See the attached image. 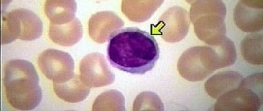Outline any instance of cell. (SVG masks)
<instances>
[{
	"label": "cell",
	"mask_w": 263,
	"mask_h": 111,
	"mask_svg": "<svg viewBox=\"0 0 263 111\" xmlns=\"http://www.w3.org/2000/svg\"><path fill=\"white\" fill-rule=\"evenodd\" d=\"M107 56L116 69L130 74L144 75L156 65L160 47L148 32L128 27L117 32L109 39Z\"/></svg>",
	"instance_id": "6da1fadb"
},
{
	"label": "cell",
	"mask_w": 263,
	"mask_h": 111,
	"mask_svg": "<svg viewBox=\"0 0 263 111\" xmlns=\"http://www.w3.org/2000/svg\"><path fill=\"white\" fill-rule=\"evenodd\" d=\"M4 84L7 102L18 110H32L43 94L35 68L25 60H11L4 66Z\"/></svg>",
	"instance_id": "7a4b0ae2"
},
{
	"label": "cell",
	"mask_w": 263,
	"mask_h": 111,
	"mask_svg": "<svg viewBox=\"0 0 263 111\" xmlns=\"http://www.w3.org/2000/svg\"><path fill=\"white\" fill-rule=\"evenodd\" d=\"M189 18L198 38L208 46L217 45L226 37V5L222 1H194Z\"/></svg>",
	"instance_id": "3957f363"
},
{
	"label": "cell",
	"mask_w": 263,
	"mask_h": 111,
	"mask_svg": "<svg viewBox=\"0 0 263 111\" xmlns=\"http://www.w3.org/2000/svg\"><path fill=\"white\" fill-rule=\"evenodd\" d=\"M1 30V42L5 45L17 39L34 41L40 38L43 26L37 14L27 9L18 8L3 14Z\"/></svg>",
	"instance_id": "277c9868"
},
{
	"label": "cell",
	"mask_w": 263,
	"mask_h": 111,
	"mask_svg": "<svg viewBox=\"0 0 263 111\" xmlns=\"http://www.w3.org/2000/svg\"><path fill=\"white\" fill-rule=\"evenodd\" d=\"M177 69L183 79L190 82L202 81L219 69V61L212 46H196L183 52Z\"/></svg>",
	"instance_id": "5b68a950"
},
{
	"label": "cell",
	"mask_w": 263,
	"mask_h": 111,
	"mask_svg": "<svg viewBox=\"0 0 263 111\" xmlns=\"http://www.w3.org/2000/svg\"><path fill=\"white\" fill-rule=\"evenodd\" d=\"M190 24L187 10L180 7H171L162 14L156 25H151L152 35L161 36L167 42H179L187 36Z\"/></svg>",
	"instance_id": "8992f818"
},
{
	"label": "cell",
	"mask_w": 263,
	"mask_h": 111,
	"mask_svg": "<svg viewBox=\"0 0 263 111\" xmlns=\"http://www.w3.org/2000/svg\"><path fill=\"white\" fill-rule=\"evenodd\" d=\"M42 73L53 83L66 81L74 75V61L66 52L49 49L40 55L37 59Z\"/></svg>",
	"instance_id": "52a82bcc"
},
{
	"label": "cell",
	"mask_w": 263,
	"mask_h": 111,
	"mask_svg": "<svg viewBox=\"0 0 263 111\" xmlns=\"http://www.w3.org/2000/svg\"><path fill=\"white\" fill-rule=\"evenodd\" d=\"M262 94L243 85L221 95L214 106L216 111H258L262 106Z\"/></svg>",
	"instance_id": "ba28073f"
},
{
	"label": "cell",
	"mask_w": 263,
	"mask_h": 111,
	"mask_svg": "<svg viewBox=\"0 0 263 111\" xmlns=\"http://www.w3.org/2000/svg\"><path fill=\"white\" fill-rule=\"evenodd\" d=\"M80 79L89 87H101L114 83L115 76L99 53L86 55L79 64Z\"/></svg>",
	"instance_id": "9c48e42d"
},
{
	"label": "cell",
	"mask_w": 263,
	"mask_h": 111,
	"mask_svg": "<svg viewBox=\"0 0 263 111\" xmlns=\"http://www.w3.org/2000/svg\"><path fill=\"white\" fill-rule=\"evenodd\" d=\"M262 8L261 0L239 1L234 11V21L238 28L251 34L262 30Z\"/></svg>",
	"instance_id": "30bf717a"
},
{
	"label": "cell",
	"mask_w": 263,
	"mask_h": 111,
	"mask_svg": "<svg viewBox=\"0 0 263 111\" xmlns=\"http://www.w3.org/2000/svg\"><path fill=\"white\" fill-rule=\"evenodd\" d=\"M124 25V21L112 11H100L92 14L89 19V37L95 42H106Z\"/></svg>",
	"instance_id": "8fae6325"
},
{
	"label": "cell",
	"mask_w": 263,
	"mask_h": 111,
	"mask_svg": "<svg viewBox=\"0 0 263 111\" xmlns=\"http://www.w3.org/2000/svg\"><path fill=\"white\" fill-rule=\"evenodd\" d=\"M242 79V75L237 72H221L208 79L205 91L212 99H218L223 94L238 87Z\"/></svg>",
	"instance_id": "7c38bea8"
},
{
	"label": "cell",
	"mask_w": 263,
	"mask_h": 111,
	"mask_svg": "<svg viewBox=\"0 0 263 111\" xmlns=\"http://www.w3.org/2000/svg\"><path fill=\"white\" fill-rule=\"evenodd\" d=\"M53 92L58 97L69 103L82 102L90 93V87L86 86L80 76L76 74L63 83H53Z\"/></svg>",
	"instance_id": "4fadbf2b"
},
{
	"label": "cell",
	"mask_w": 263,
	"mask_h": 111,
	"mask_svg": "<svg viewBox=\"0 0 263 111\" xmlns=\"http://www.w3.org/2000/svg\"><path fill=\"white\" fill-rule=\"evenodd\" d=\"M83 27L80 20L75 18L63 25L50 24L49 37L53 42L62 46H72L80 41Z\"/></svg>",
	"instance_id": "5bb4252c"
},
{
	"label": "cell",
	"mask_w": 263,
	"mask_h": 111,
	"mask_svg": "<svg viewBox=\"0 0 263 111\" xmlns=\"http://www.w3.org/2000/svg\"><path fill=\"white\" fill-rule=\"evenodd\" d=\"M44 11L51 24L63 25L75 19L77 4L73 0H48L45 3Z\"/></svg>",
	"instance_id": "9a60e30c"
},
{
	"label": "cell",
	"mask_w": 263,
	"mask_h": 111,
	"mask_svg": "<svg viewBox=\"0 0 263 111\" xmlns=\"http://www.w3.org/2000/svg\"><path fill=\"white\" fill-rule=\"evenodd\" d=\"M163 3L164 1L124 0L121 4V11L130 21L143 23L149 19Z\"/></svg>",
	"instance_id": "2e32d148"
},
{
	"label": "cell",
	"mask_w": 263,
	"mask_h": 111,
	"mask_svg": "<svg viewBox=\"0 0 263 111\" xmlns=\"http://www.w3.org/2000/svg\"><path fill=\"white\" fill-rule=\"evenodd\" d=\"M262 34L247 35L241 43V53L247 63L254 65L263 63Z\"/></svg>",
	"instance_id": "e0dca14e"
},
{
	"label": "cell",
	"mask_w": 263,
	"mask_h": 111,
	"mask_svg": "<svg viewBox=\"0 0 263 111\" xmlns=\"http://www.w3.org/2000/svg\"><path fill=\"white\" fill-rule=\"evenodd\" d=\"M92 109L95 111L125 110V97L119 91H106L98 96Z\"/></svg>",
	"instance_id": "ac0fdd59"
},
{
	"label": "cell",
	"mask_w": 263,
	"mask_h": 111,
	"mask_svg": "<svg viewBox=\"0 0 263 111\" xmlns=\"http://www.w3.org/2000/svg\"><path fill=\"white\" fill-rule=\"evenodd\" d=\"M212 47L217 56L219 69L233 65L236 61L237 53L235 43L228 37H224L222 41Z\"/></svg>",
	"instance_id": "d6986e66"
},
{
	"label": "cell",
	"mask_w": 263,
	"mask_h": 111,
	"mask_svg": "<svg viewBox=\"0 0 263 111\" xmlns=\"http://www.w3.org/2000/svg\"><path fill=\"white\" fill-rule=\"evenodd\" d=\"M134 111H163L164 103L157 94L144 92L139 94L134 102Z\"/></svg>",
	"instance_id": "ffe728a7"
}]
</instances>
